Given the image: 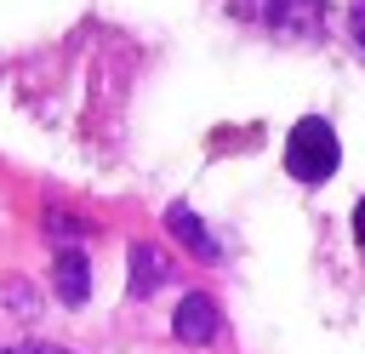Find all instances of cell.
<instances>
[{
  "mask_svg": "<svg viewBox=\"0 0 365 354\" xmlns=\"http://www.w3.org/2000/svg\"><path fill=\"white\" fill-rule=\"evenodd\" d=\"M46 234H51V240H86L91 223H86V217H63V211L51 206V211H46Z\"/></svg>",
  "mask_w": 365,
  "mask_h": 354,
  "instance_id": "52a82bcc",
  "label": "cell"
},
{
  "mask_svg": "<svg viewBox=\"0 0 365 354\" xmlns=\"http://www.w3.org/2000/svg\"><path fill=\"white\" fill-rule=\"evenodd\" d=\"M125 263H131V297H154V291L171 280V257H165L160 246H148V240H137V246L125 251Z\"/></svg>",
  "mask_w": 365,
  "mask_h": 354,
  "instance_id": "5b68a950",
  "label": "cell"
},
{
  "mask_svg": "<svg viewBox=\"0 0 365 354\" xmlns=\"http://www.w3.org/2000/svg\"><path fill=\"white\" fill-rule=\"evenodd\" d=\"M217 331H222V308L205 291H188L177 303V314H171V337L182 348H205V343H217Z\"/></svg>",
  "mask_w": 365,
  "mask_h": 354,
  "instance_id": "7a4b0ae2",
  "label": "cell"
},
{
  "mask_svg": "<svg viewBox=\"0 0 365 354\" xmlns=\"http://www.w3.org/2000/svg\"><path fill=\"white\" fill-rule=\"evenodd\" d=\"M348 23H354V40L365 46V6H354V11H348Z\"/></svg>",
  "mask_w": 365,
  "mask_h": 354,
  "instance_id": "ba28073f",
  "label": "cell"
},
{
  "mask_svg": "<svg viewBox=\"0 0 365 354\" xmlns=\"http://www.w3.org/2000/svg\"><path fill=\"white\" fill-rule=\"evenodd\" d=\"M0 303H6V314H17V320H40V291H34L29 280H17V274L0 280Z\"/></svg>",
  "mask_w": 365,
  "mask_h": 354,
  "instance_id": "8992f818",
  "label": "cell"
},
{
  "mask_svg": "<svg viewBox=\"0 0 365 354\" xmlns=\"http://www.w3.org/2000/svg\"><path fill=\"white\" fill-rule=\"evenodd\" d=\"M51 291H57L68 308H80V303L91 297V263H86L80 246H63V251H57V263H51Z\"/></svg>",
  "mask_w": 365,
  "mask_h": 354,
  "instance_id": "3957f363",
  "label": "cell"
},
{
  "mask_svg": "<svg viewBox=\"0 0 365 354\" xmlns=\"http://www.w3.org/2000/svg\"><path fill=\"white\" fill-rule=\"evenodd\" d=\"M165 228H171V240H177L188 257H200V263H217V257H222L217 234H211V228H205L188 206H171V211H165Z\"/></svg>",
  "mask_w": 365,
  "mask_h": 354,
  "instance_id": "277c9868",
  "label": "cell"
},
{
  "mask_svg": "<svg viewBox=\"0 0 365 354\" xmlns=\"http://www.w3.org/2000/svg\"><path fill=\"white\" fill-rule=\"evenodd\" d=\"M336 160H342V143H336L331 120L308 114V120L291 126V137H285V171H291L297 183H325V177L336 171Z\"/></svg>",
  "mask_w": 365,
  "mask_h": 354,
  "instance_id": "6da1fadb",
  "label": "cell"
},
{
  "mask_svg": "<svg viewBox=\"0 0 365 354\" xmlns=\"http://www.w3.org/2000/svg\"><path fill=\"white\" fill-rule=\"evenodd\" d=\"M354 234H359V246H365V200L354 206Z\"/></svg>",
  "mask_w": 365,
  "mask_h": 354,
  "instance_id": "9c48e42d",
  "label": "cell"
}]
</instances>
